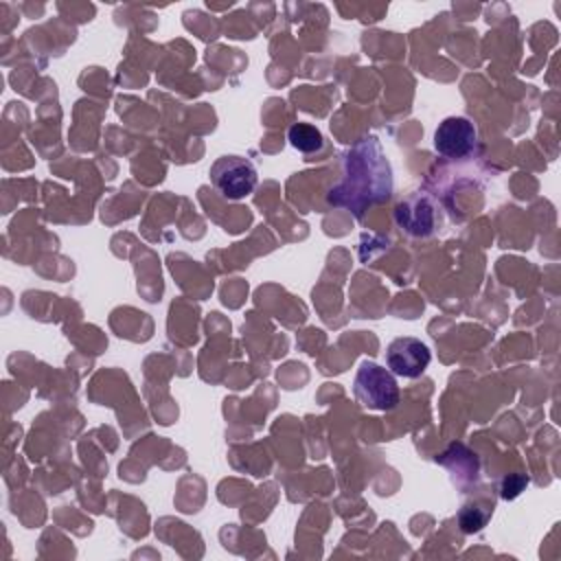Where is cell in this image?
Listing matches in <instances>:
<instances>
[{
    "label": "cell",
    "instance_id": "3",
    "mask_svg": "<svg viewBox=\"0 0 561 561\" xmlns=\"http://www.w3.org/2000/svg\"><path fill=\"white\" fill-rule=\"evenodd\" d=\"M210 182L224 197L243 199L254 191L259 175L248 158L221 156L210 167Z\"/></svg>",
    "mask_w": 561,
    "mask_h": 561
},
{
    "label": "cell",
    "instance_id": "2",
    "mask_svg": "<svg viewBox=\"0 0 561 561\" xmlns=\"http://www.w3.org/2000/svg\"><path fill=\"white\" fill-rule=\"evenodd\" d=\"M353 394L364 408L386 412L399 403V383L388 368L362 362L353 379Z\"/></svg>",
    "mask_w": 561,
    "mask_h": 561
},
{
    "label": "cell",
    "instance_id": "5",
    "mask_svg": "<svg viewBox=\"0 0 561 561\" xmlns=\"http://www.w3.org/2000/svg\"><path fill=\"white\" fill-rule=\"evenodd\" d=\"M476 127L465 116H449L434 131V149L449 160L467 158L476 149Z\"/></svg>",
    "mask_w": 561,
    "mask_h": 561
},
{
    "label": "cell",
    "instance_id": "4",
    "mask_svg": "<svg viewBox=\"0 0 561 561\" xmlns=\"http://www.w3.org/2000/svg\"><path fill=\"white\" fill-rule=\"evenodd\" d=\"M430 362H432V353H430L427 344L416 337L403 335V337H394L388 344L386 364L392 375H399L405 379L421 377L425 373V368L430 366Z\"/></svg>",
    "mask_w": 561,
    "mask_h": 561
},
{
    "label": "cell",
    "instance_id": "6",
    "mask_svg": "<svg viewBox=\"0 0 561 561\" xmlns=\"http://www.w3.org/2000/svg\"><path fill=\"white\" fill-rule=\"evenodd\" d=\"M434 204L416 193L399 204L397 221L405 232L414 237H427L434 232Z\"/></svg>",
    "mask_w": 561,
    "mask_h": 561
},
{
    "label": "cell",
    "instance_id": "7",
    "mask_svg": "<svg viewBox=\"0 0 561 561\" xmlns=\"http://www.w3.org/2000/svg\"><path fill=\"white\" fill-rule=\"evenodd\" d=\"M287 140L300 153H316L324 145L320 129L316 125H309V123H294L287 131Z\"/></svg>",
    "mask_w": 561,
    "mask_h": 561
},
{
    "label": "cell",
    "instance_id": "1",
    "mask_svg": "<svg viewBox=\"0 0 561 561\" xmlns=\"http://www.w3.org/2000/svg\"><path fill=\"white\" fill-rule=\"evenodd\" d=\"M392 188L390 167L381 153L377 138L359 140L346 156V178L344 182L331 191V202L357 208L366 204L388 199Z\"/></svg>",
    "mask_w": 561,
    "mask_h": 561
}]
</instances>
